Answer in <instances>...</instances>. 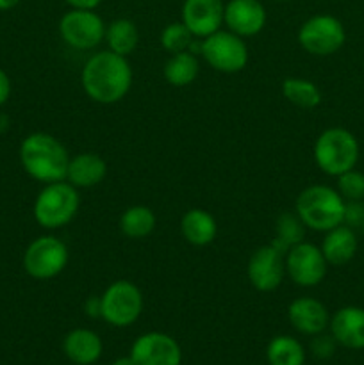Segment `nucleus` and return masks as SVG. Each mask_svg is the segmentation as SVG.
<instances>
[{
  "mask_svg": "<svg viewBox=\"0 0 364 365\" xmlns=\"http://www.w3.org/2000/svg\"><path fill=\"white\" fill-rule=\"evenodd\" d=\"M132 66L127 57L111 50L93 53L81 71V84L89 100L102 106L118 103L132 88Z\"/></svg>",
  "mask_w": 364,
  "mask_h": 365,
  "instance_id": "1",
  "label": "nucleus"
},
{
  "mask_svg": "<svg viewBox=\"0 0 364 365\" xmlns=\"http://www.w3.org/2000/svg\"><path fill=\"white\" fill-rule=\"evenodd\" d=\"M20 164L36 182L52 184L66 180L70 153L66 146L49 132H32L20 143Z\"/></svg>",
  "mask_w": 364,
  "mask_h": 365,
  "instance_id": "2",
  "label": "nucleus"
},
{
  "mask_svg": "<svg viewBox=\"0 0 364 365\" xmlns=\"http://www.w3.org/2000/svg\"><path fill=\"white\" fill-rule=\"evenodd\" d=\"M295 214L305 225V228L314 232H328L343 225L345 200L338 189L314 184L296 196Z\"/></svg>",
  "mask_w": 364,
  "mask_h": 365,
  "instance_id": "3",
  "label": "nucleus"
},
{
  "mask_svg": "<svg viewBox=\"0 0 364 365\" xmlns=\"http://www.w3.org/2000/svg\"><path fill=\"white\" fill-rule=\"evenodd\" d=\"M79 207H81V196L77 187L66 180L52 182L45 184V187L36 196L32 216L41 228L57 230L75 220Z\"/></svg>",
  "mask_w": 364,
  "mask_h": 365,
  "instance_id": "4",
  "label": "nucleus"
},
{
  "mask_svg": "<svg viewBox=\"0 0 364 365\" xmlns=\"http://www.w3.org/2000/svg\"><path fill=\"white\" fill-rule=\"evenodd\" d=\"M314 163L328 177H339L359 163L360 146L355 135L341 127H330L314 143Z\"/></svg>",
  "mask_w": 364,
  "mask_h": 365,
  "instance_id": "5",
  "label": "nucleus"
},
{
  "mask_svg": "<svg viewBox=\"0 0 364 365\" xmlns=\"http://www.w3.org/2000/svg\"><path fill=\"white\" fill-rule=\"evenodd\" d=\"M102 319L114 328L132 327L143 312V292L134 282L116 280L100 294Z\"/></svg>",
  "mask_w": 364,
  "mask_h": 365,
  "instance_id": "6",
  "label": "nucleus"
},
{
  "mask_svg": "<svg viewBox=\"0 0 364 365\" xmlns=\"http://www.w3.org/2000/svg\"><path fill=\"white\" fill-rule=\"evenodd\" d=\"M296 38L307 53L328 57L343 48L346 41V31L339 18L332 14H314L300 25Z\"/></svg>",
  "mask_w": 364,
  "mask_h": 365,
  "instance_id": "7",
  "label": "nucleus"
},
{
  "mask_svg": "<svg viewBox=\"0 0 364 365\" xmlns=\"http://www.w3.org/2000/svg\"><path fill=\"white\" fill-rule=\"evenodd\" d=\"M68 246L56 235L36 237L24 253V269L34 280H52L68 266Z\"/></svg>",
  "mask_w": 364,
  "mask_h": 365,
  "instance_id": "8",
  "label": "nucleus"
},
{
  "mask_svg": "<svg viewBox=\"0 0 364 365\" xmlns=\"http://www.w3.org/2000/svg\"><path fill=\"white\" fill-rule=\"evenodd\" d=\"M200 56L220 73H238L248 64V46L241 36L220 29L214 34L202 38Z\"/></svg>",
  "mask_w": 364,
  "mask_h": 365,
  "instance_id": "9",
  "label": "nucleus"
},
{
  "mask_svg": "<svg viewBox=\"0 0 364 365\" xmlns=\"http://www.w3.org/2000/svg\"><path fill=\"white\" fill-rule=\"evenodd\" d=\"M106 21L95 9H70L61 16L59 36L75 50H93L106 38Z\"/></svg>",
  "mask_w": 364,
  "mask_h": 365,
  "instance_id": "10",
  "label": "nucleus"
},
{
  "mask_svg": "<svg viewBox=\"0 0 364 365\" xmlns=\"http://www.w3.org/2000/svg\"><path fill=\"white\" fill-rule=\"evenodd\" d=\"M328 262L320 246L302 241L285 253V274L298 287H316L327 277Z\"/></svg>",
  "mask_w": 364,
  "mask_h": 365,
  "instance_id": "11",
  "label": "nucleus"
},
{
  "mask_svg": "<svg viewBox=\"0 0 364 365\" xmlns=\"http://www.w3.org/2000/svg\"><path fill=\"white\" fill-rule=\"evenodd\" d=\"M250 285L259 292H271L280 287L285 277V253L273 242L259 246L246 264Z\"/></svg>",
  "mask_w": 364,
  "mask_h": 365,
  "instance_id": "12",
  "label": "nucleus"
},
{
  "mask_svg": "<svg viewBox=\"0 0 364 365\" xmlns=\"http://www.w3.org/2000/svg\"><path fill=\"white\" fill-rule=\"evenodd\" d=\"M131 359L136 365H181L182 349L171 335L146 331L132 342Z\"/></svg>",
  "mask_w": 364,
  "mask_h": 365,
  "instance_id": "13",
  "label": "nucleus"
},
{
  "mask_svg": "<svg viewBox=\"0 0 364 365\" xmlns=\"http://www.w3.org/2000/svg\"><path fill=\"white\" fill-rule=\"evenodd\" d=\"M268 13L261 0H228L225 4L223 25L227 31L252 38L266 27Z\"/></svg>",
  "mask_w": 364,
  "mask_h": 365,
  "instance_id": "14",
  "label": "nucleus"
},
{
  "mask_svg": "<svg viewBox=\"0 0 364 365\" xmlns=\"http://www.w3.org/2000/svg\"><path fill=\"white\" fill-rule=\"evenodd\" d=\"M223 16V0H184L182 4V24L195 38L202 39L220 31Z\"/></svg>",
  "mask_w": 364,
  "mask_h": 365,
  "instance_id": "15",
  "label": "nucleus"
},
{
  "mask_svg": "<svg viewBox=\"0 0 364 365\" xmlns=\"http://www.w3.org/2000/svg\"><path fill=\"white\" fill-rule=\"evenodd\" d=\"M288 319L296 331L303 335H310V337L323 334L328 328V323H330L327 307L320 299L309 298V296L296 298L289 303Z\"/></svg>",
  "mask_w": 364,
  "mask_h": 365,
  "instance_id": "16",
  "label": "nucleus"
},
{
  "mask_svg": "<svg viewBox=\"0 0 364 365\" xmlns=\"http://www.w3.org/2000/svg\"><path fill=\"white\" fill-rule=\"evenodd\" d=\"M330 335L339 346L348 349H364V309L343 307L330 317Z\"/></svg>",
  "mask_w": 364,
  "mask_h": 365,
  "instance_id": "17",
  "label": "nucleus"
},
{
  "mask_svg": "<svg viewBox=\"0 0 364 365\" xmlns=\"http://www.w3.org/2000/svg\"><path fill=\"white\" fill-rule=\"evenodd\" d=\"M63 351L68 360L77 365H91L102 356L103 344L96 331L89 328H75L63 339Z\"/></svg>",
  "mask_w": 364,
  "mask_h": 365,
  "instance_id": "18",
  "label": "nucleus"
},
{
  "mask_svg": "<svg viewBox=\"0 0 364 365\" xmlns=\"http://www.w3.org/2000/svg\"><path fill=\"white\" fill-rule=\"evenodd\" d=\"M107 175V163L95 152H82L70 157L66 182L77 189H89L102 184Z\"/></svg>",
  "mask_w": 364,
  "mask_h": 365,
  "instance_id": "19",
  "label": "nucleus"
},
{
  "mask_svg": "<svg viewBox=\"0 0 364 365\" xmlns=\"http://www.w3.org/2000/svg\"><path fill=\"white\" fill-rule=\"evenodd\" d=\"M320 248L328 266H345L355 257L359 241H357L353 228L346 227V225H339V227L325 232Z\"/></svg>",
  "mask_w": 364,
  "mask_h": 365,
  "instance_id": "20",
  "label": "nucleus"
},
{
  "mask_svg": "<svg viewBox=\"0 0 364 365\" xmlns=\"http://www.w3.org/2000/svg\"><path fill=\"white\" fill-rule=\"evenodd\" d=\"M181 234L186 242L196 248H203L216 239L218 223L207 210L189 209L181 220Z\"/></svg>",
  "mask_w": 364,
  "mask_h": 365,
  "instance_id": "21",
  "label": "nucleus"
},
{
  "mask_svg": "<svg viewBox=\"0 0 364 365\" xmlns=\"http://www.w3.org/2000/svg\"><path fill=\"white\" fill-rule=\"evenodd\" d=\"M200 73L198 56L191 53L189 50L178 53H171L170 59L164 63L163 77L173 88H186L196 81Z\"/></svg>",
  "mask_w": 364,
  "mask_h": 365,
  "instance_id": "22",
  "label": "nucleus"
},
{
  "mask_svg": "<svg viewBox=\"0 0 364 365\" xmlns=\"http://www.w3.org/2000/svg\"><path fill=\"white\" fill-rule=\"evenodd\" d=\"M111 52L128 57L139 45V29L128 18H116L106 27V38Z\"/></svg>",
  "mask_w": 364,
  "mask_h": 365,
  "instance_id": "23",
  "label": "nucleus"
},
{
  "mask_svg": "<svg viewBox=\"0 0 364 365\" xmlns=\"http://www.w3.org/2000/svg\"><path fill=\"white\" fill-rule=\"evenodd\" d=\"M157 217L153 214V210L146 205H132L128 209H125L121 212L120 221H118V227L120 232L128 239H145L156 230Z\"/></svg>",
  "mask_w": 364,
  "mask_h": 365,
  "instance_id": "24",
  "label": "nucleus"
},
{
  "mask_svg": "<svg viewBox=\"0 0 364 365\" xmlns=\"http://www.w3.org/2000/svg\"><path fill=\"white\" fill-rule=\"evenodd\" d=\"M282 95L293 103L295 107H300L303 110L316 109L321 103V91L313 81L302 77H288L282 82Z\"/></svg>",
  "mask_w": 364,
  "mask_h": 365,
  "instance_id": "25",
  "label": "nucleus"
},
{
  "mask_svg": "<svg viewBox=\"0 0 364 365\" xmlns=\"http://www.w3.org/2000/svg\"><path fill=\"white\" fill-rule=\"evenodd\" d=\"M266 360L270 365H303L305 349L291 335H277L268 344Z\"/></svg>",
  "mask_w": 364,
  "mask_h": 365,
  "instance_id": "26",
  "label": "nucleus"
},
{
  "mask_svg": "<svg viewBox=\"0 0 364 365\" xmlns=\"http://www.w3.org/2000/svg\"><path fill=\"white\" fill-rule=\"evenodd\" d=\"M303 237H305V225L300 221V217L295 212H282L277 217L275 237L271 242L277 245L282 252L288 253V250L302 242Z\"/></svg>",
  "mask_w": 364,
  "mask_h": 365,
  "instance_id": "27",
  "label": "nucleus"
},
{
  "mask_svg": "<svg viewBox=\"0 0 364 365\" xmlns=\"http://www.w3.org/2000/svg\"><path fill=\"white\" fill-rule=\"evenodd\" d=\"M161 46L166 50L168 53H178L189 50L191 43L195 41V36L191 34L188 27L181 21H171L161 32Z\"/></svg>",
  "mask_w": 364,
  "mask_h": 365,
  "instance_id": "28",
  "label": "nucleus"
},
{
  "mask_svg": "<svg viewBox=\"0 0 364 365\" xmlns=\"http://www.w3.org/2000/svg\"><path fill=\"white\" fill-rule=\"evenodd\" d=\"M338 192L345 202H363L364 200V173L357 171L355 168L346 173L339 175Z\"/></svg>",
  "mask_w": 364,
  "mask_h": 365,
  "instance_id": "29",
  "label": "nucleus"
},
{
  "mask_svg": "<svg viewBox=\"0 0 364 365\" xmlns=\"http://www.w3.org/2000/svg\"><path fill=\"white\" fill-rule=\"evenodd\" d=\"M335 346H338L335 339L332 337V335H325V331H323V334L313 335V342H310V351H313V355L316 356V359L327 360V359H330L332 355H334Z\"/></svg>",
  "mask_w": 364,
  "mask_h": 365,
  "instance_id": "30",
  "label": "nucleus"
},
{
  "mask_svg": "<svg viewBox=\"0 0 364 365\" xmlns=\"http://www.w3.org/2000/svg\"><path fill=\"white\" fill-rule=\"evenodd\" d=\"M343 225L350 228H359L364 225V203L363 202H345V214Z\"/></svg>",
  "mask_w": 364,
  "mask_h": 365,
  "instance_id": "31",
  "label": "nucleus"
},
{
  "mask_svg": "<svg viewBox=\"0 0 364 365\" xmlns=\"http://www.w3.org/2000/svg\"><path fill=\"white\" fill-rule=\"evenodd\" d=\"M84 312L89 317L96 319V317L102 316V303H100V296H89L84 303Z\"/></svg>",
  "mask_w": 364,
  "mask_h": 365,
  "instance_id": "32",
  "label": "nucleus"
},
{
  "mask_svg": "<svg viewBox=\"0 0 364 365\" xmlns=\"http://www.w3.org/2000/svg\"><path fill=\"white\" fill-rule=\"evenodd\" d=\"M11 89H13V86H11L9 75H7L6 71L0 68V107H2L7 100H9Z\"/></svg>",
  "mask_w": 364,
  "mask_h": 365,
  "instance_id": "33",
  "label": "nucleus"
},
{
  "mask_svg": "<svg viewBox=\"0 0 364 365\" xmlns=\"http://www.w3.org/2000/svg\"><path fill=\"white\" fill-rule=\"evenodd\" d=\"M70 9H96L102 0H64Z\"/></svg>",
  "mask_w": 364,
  "mask_h": 365,
  "instance_id": "34",
  "label": "nucleus"
},
{
  "mask_svg": "<svg viewBox=\"0 0 364 365\" xmlns=\"http://www.w3.org/2000/svg\"><path fill=\"white\" fill-rule=\"evenodd\" d=\"M21 0H0V11H9L16 7Z\"/></svg>",
  "mask_w": 364,
  "mask_h": 365,
  "instance_id": "35",
  "label": "nucleus"
},
{
  "mask_svg": "<svg viewBox=\"0 0 364 365\" xmlns=\"http://www.w3.org/2000/svg\"><path fill=\"white\" fill-rule=\"evenodd\" d=\"M111 365H136V364H134V360L131 359V355H128V356H120V359L114 360Z\"/></svg>",
  "mask_w": 364,
  "mask_h": 365,
  "instance_id": "36",
  "label": "nucleus"
},
{
  "mask_svg": "<svg viewBox=\"0 0 364 365\" xmlns=\"http://www.w3.org/2000/svg\"><path fill=\"white\" fill-rule=\"evenodd\" d=\"M277 2H289V0H277Z\"/></svg>",
  "mask_w": 364,
  "mask_h": 365,
  "instance_id": "37",
  "label": "nucleus"
},
{
  "mask_svg": "<svg viewBox=\"0 0 364 365\" xmlns=\"http://www.w3.org/2000/svg\"><path fill=\"white\" fill-rule=\"evenodd\" d=\"M363 230H364V225H363Z\"/></svg>",
  "mask_w": 364,
  "mask_h": 365,
  "instance_id": "38",
  "label": "nucleus"
}]
</instances>
